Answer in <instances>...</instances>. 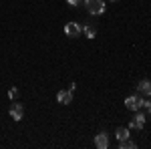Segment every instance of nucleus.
<instances>
[{"label":"nucleus","mask_w":151,"mask_h":149,"mask_svg":"<svg viewBox=\"0 0 151 149\" xmlns=\"http://www.w3.org/2000/svg\"><path fill=\"white\" fill-rule=\"evenodd\" d=\"M85 6H87V10L89 14H103L105 12V0H85Z\"/></svg>","instance_id":"nucleus-1"},{"label":"nucleus","mask_w":151,"mask_h":149,"mask_svg":"<svg viewBox=\"0 0 151 149\" xmlns=\"http://www.w3.org/2000/svg\"><path fill=\"white\" fill-rule=\"evenodd\" d=\"M125 107H127L129 111H139L141 107H143V99H141L139 95H131L125 99Z\"/></svg>","instance_id":"nucleus-2"},{"label":"nucleus","mask_w":151,"mask_h":149,"mask_svg":"<svg viewBox=\"0 0 151 149\" xmlns=\"http://www.w3.org/2000/svg\"><path fill=\"white\" fill-rule=\"evenodd\" d=\"M65 35L69 36V38H77V36L81 35V26L77 22H67L65 24Z\"/></svg>","instance_id":"nucleus-3"},{"label":"nucleus","mask_w":151,"mask_h":149,"mask_svg":"<svg viewBox=\"0 0 151 149\" xmlns=\"http://www.w3.org/2000/svg\"><path fill=\"white\" fill-rule=\"evenodd\" d=\"M10 117L16 119V121H20V119L24 117V107L20 103H12L10 105Z\"/></svg>","instance_id":"nucleus-4"},{"label":"nucleus","mask_w":151,"mask_h":149,"mask_svg":"<svg viewBox=\"0 0 151 149\" xmlns=\"http://www.w3.org/2000/svg\"><path fill=\"white\" fill-rule=\"evenodd\" d=\"M57 101L60 105H70L73 103V91H65V89H63V91H58V95H57Z\"/></svg>","instance_id":"nucleus-5"},{"label":"nucleus","mask_w":151,"mask_h":149,"mask_svg":"<svg viewBox=\"0 0 151 149\" xmlns=\"http://www.w3.org/2000/svg\"><path fill=\"white\" fill-rule=\"evenodd\" d=\"M95 145H97L99 149H107L109 147V135H107L105 131H101V133L95 137Z\"/></svg>","instance_id":"nucleus-6"},{"label":"nucleus","mask_w":151,"mask_h":149,"mask_svg":"<svg viewBox=\"0 0 151 149\" xmlns=\"http://www.w3.org/2000/svg\"><path fill=\"white\" fill-rule=\"evenodd\" d=\"M143 125H145V115L137 113V115H135V119L129 123V129H143Z\"/></svg>","instance_id":"nucleus-7"},{"label":"nucleus","mask_w":151,"mask_h":149,"mask_svg":"<svg viewBox=\"0 0 151 149\" xmlns=\"http://www.w3.org/2000/svg\"><path fill=\"white\" fill-rule=\"evenodd\" d=\"M137 89L141 95H151V81H139Z\"/></svg>","instance_id":"nucleus-8"},{"label":"nucleus","mask_w":151,"mask_h":149,"mask_svg":"<svg viewBox=\"0 0 151 149\" xmlns=\"http://www.w3.org/2000/svg\"><path fill=\"white\" fill-rule=\"evenodd\" d=\"M137 145H135V141H131V139H121L119 141V149H135Z\"/></svg>","instance_id":"nucleus-9"},{"label":"nucleus","mask_w":151,"mask_h":149,"mask_svg":"<svg viewBox=\"0 0 151 149\" xmlns=\"http://www.w3.org/2000/svg\"><path fill=\"white\" fill-rule=\"evenodd\" d=\"M115 137L121 141V139H127L129 137V127H119L115 131Z\"/></svg>","instance_id":"nucleus-10"},{"label":"nucleus","mask_w":151,"mask_h":149,"mask_svg":"<svg viewBox=\"0 0 151 149\" xmlns=\"http://www.w3.org/2000/svg\"><path fill=\"white\" fill-rule=\"evenodd\" d=\"M83 32H85V36H87V38H95V28L91 26V24H87V26L83 28Z\"/></svg>","instance_id":"nucleus-11"},{"label":"nucleus","mask_w":151,"mask_h":149,"mask_svg":"<svg viewBox=\"0 0 151 149\" xmlns=\"http://www.w3.org/2000/svg\"><path fill=\"white\" fill-rule=\"evenodd\" d=\"M8 97H10V99H16V97H18V89H16V87H12L10 91H8Z\"/></svg>","instance_id":"nucleus-12"},{"label":"nucleus","mask_w":151,"mask_h":149,"mask_svg":"<svg viewBox=\"0 0 151 149\" xmlns=\"http://www.w3.org/2000/svg\"><path fill=\"white\" fill-rule=\"evenodd\" d=\"M67 2H69L70 6H79L81 4V0H67Z\"/></svg>","instance_id":"nucleus-13"},{"label":"nucleus","mask_w":151,"mask_h":149,"mask_svg":"<svg viewBox=\"0 0 151 149\" xmlns=\"http://www.w3.org/2000/svg\"><path fill=\"white\" fill-rule=\"evenodd\" d=\"M143 107H145V109H149V115H151V103H145V101H143Z\"/></svg>","instance_id":"nucleus-14"}]
</instances>
